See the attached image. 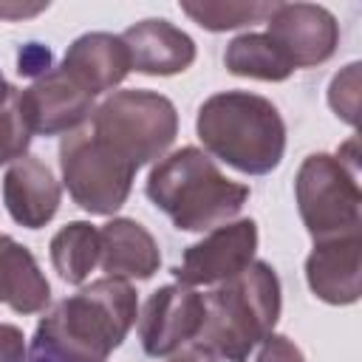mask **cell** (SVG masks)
<instances>
[{
    "instance_id": "44dd1931",
    "label": "cell",
    "mask_w": 362,
    "mask_h": 362,
    "mask_svg": "<svg viewBox=\"0 0 362 362\" xmlns=\"http://www.w3.org/2000/svg\"><path fill=\"white\" fill-rule=\"evenodd\" d=\"M31 139H34V130H31L28 113L23 107L20 88H11L6 102L0 105V167L23 158Z\"/></svg>"
},
{
    "instance_id": "3957f363",
    "label": "cell",
    "mask_w": 362,
    "mask_h": 362,
    "mask_svg": "<svg viewBox=\"0 0 362 362\" xmlns=\"http://www.w3.org/2000/svg\"><path fill=\"white\" fill-rule=\"evenodd\" d=\"M147 198L181 232H209L229 223L252 189L232 181L201 147H181L156 161L144 184Z\"/></svg>"
},
{
    "instance_id": "484cf974",
    "label": "cell",
    "mask_w": 362,
    "mask_h": 362,
    "mask_svg": "<svg viewBox=\"0 0 362 362\" xmlns=\"http://www.w3.org/2000/svg\"><path fill=\"white\" fill-rule=\"evenodd\" d=\"M48 3H37V6H23V3H0V20H25L34 17L40 11H45Z\"/></svg>"
},
{
    "instance_id": "d6986e66",
    "label": "cell",
    "mask_w": 362,
    "mask_h": 362,
    "mask_svg": "<svg viewBox=\"0 0 362 362\" xmlns=\"http://www.w3.org/2000/svg\"><path fill=\"white\" fill-rule=\"evenodd\" d=\"M223 65L229 74L257 82H286L294 74L291 62L263 31H246L229 40L223 51Z\"/></svg>"
},
{
    "instance_id": "52a82bcc",
    "label": "cell",
    "mask_w": 362,
    "mask_h": 362,
    "mask_svg": "<svg viewBox=\"0 0 362 362\" xmlns=\"http://www.w3.org/2000/svg\"><path fill=\"white\" fill-rule=\"evenodd\" d=\"M59 173L68 195L90 215H113L124 206L133 189L136 167L99 141L88 124L62 136Z\"/></svg>"
},
{
    "instance_id": "603a6c76",
    "label": "cell",
    "mask_w": 362,
    "mask_h": 362,
    "mask_svg": "<svg viewBox=\"0 0 362 362\" xmlns=\"http://www.w3.org/2000/svg\"><path fill=\"white\" fill-rule=\"evenodd\" d=\"M238 362H305V354L286 334H269Z\"/></svg>"
},
{
    "instance_id": "2e32d148",
    "label": "cell",
    "mask_w": 362,
    "mask_h": 362,
    "mask_svg": "<svg viewBox=\"0 0 362 362\" xmlns=\"http://www.w3.org/2000/svg\"><path fill=\"white\" fill-rule=\"evenodd\" d=\"M102 255L99 266L105 277L119 280H150L161 266V252L147 226L133 218H113L99 226Z\"/></svg>"
},
{
    "instance_id": "cb8c5ba5",
    "label": "cell",
    "mask_w": 362,
    "mask_h": 362,
    "mask_svg": "<svg viewBox=\"0 0 362 362\" xmlns=\"http://www.w3.org/2000/svg\"><path fill=\"white\" fill-rule=\"evenodd\" d=\"M17 71L25 76H42L45 71H51V51L40 42L23 45L20 57H17Z\"/></svg>"
},
{
    "instance_id": "d4e9b609",
    "label": "cell",
    "mask_w": 362,
    "mask_h": 362,
    "mask_svg": "<svg viewBox=\"0 0 362 362\" xmlns=\"http://www.w3.org/2000/svg\"><path fill=\"white\" fill-rule=\"evenodd\" d=\"M0 362H25V337L17 325L0 322Z\"/></svg>"
},
{
    "instance_id": "8992f818",
    "label": "cell",
    "mask_w": 362,
    "mask_h": 362,
    "mask_svg": "<svg viewBox=\"0 0 362 362\" xmlns=\"http://www.w3.org/2000/svg\"><path fill=\"white\" fill-rule=\"evenodd\" d=\"M294 201L314 240L362 232V189L356 170L334 153H311L294 175Z\"/></svg>"
},
{
    "instance_id": "9a60e30c",
    "label": "cell",
    "mask_w": 362,
    "mask_h": 362,
    "mask_svg": "<svg viewBox=\"0 0 362 362\" xmlns=\"http://www.w3.org/2000/svg\"><path fill=\"white\" fill-rule=\"evenodd\" d=\"M59 68L85 93L99 96L124 82V76L130 74V54L119 34L88 31L68 45Z\"/></svg>"
},
{
    "instance_id": "5b68a950",
    "label": "cell",
    "mask_w": 362,
    "mask_h": 362,
    "mask_svg": "<svg viewBox=\"0 0 362 362\" xmlns=\"http://www.w3.org/2000/svg\"><path fill=\"white\" fill-rule=\"evenodd\" d=\"M88 130L116 156L141 170L144 164L164 158L175 141L178 113L164 93L144 88L113 90L93 107Z\"/></svg>"
},
{
    "instance_id": "9c48e42d",
    "label": "cell",
    "mask_w": 362,
    "mask_h": 362,
    "mask_svg": "<svg viewBox=\"0 0 362 362\" xmlns=\"http://www.w3.org/2000/svg\"><path fill=\"white\" fill-rule=\"evenodd\" d=\"M204 325V294L170 283L156 288L139 314V342L153 359H167L192 345Z\"/></svg>"
},
{
    "instance_id": "ba28073f",
    "label": "cell",
    "mask_w": 362,
    "mask_h": 362,
    "mask_svg": "<svg viewBox=\"0 0 362 362\" xmlns=\"http://www.w3.org/2000/svg\"><path fill=\"white\" fill-rule=\"evenodd\" d=\"M257 252V223L252 218H238L209 229L198 243L184 249L181 263L173 269L175 283L198 288L215 286L240 274Z\"/></svg>"
},
{
    "instance_id": "ffe728a7",
    "label": "cell",
    "mask_w": 362,
    "mask_h": 362,
    "mask_svg": "<svg viewBox=\"0 0 362 362\" xmlns=\"http://www.w3.org/2000/svg\"><path fill=\"white\" fill-rule=\"evenodd\" d=\"M272 8H274V3H204V0L201 3H189V0L181 3V11L212 34L243 28L252 23H266Z\"/></svg>"
},
{
    "instance_id": "e0dca14e",
    "label": "cell",
    "mask_w": 362,
    "mask_h": 362,
    "mask_svg": "<svg viewBox=\"0 0 362 362\" xmlns=\"http://www.w3.org/2000/svg\"><path fill=\"white\" fill-rule=\"evenodd\" d=\"M51 300V286L28 246L0 235V303L17 314H40Z\"/></svg>"
},
{
    "instance_id": "4316f807",
    "label": "cell",
    "mask_w": 362,
    "mask_h": 362,
    "mask_svg": "<svg viewBox=\"0 0 362 362\" xmlns=\"http://www.w3.org/2000/svg\"><path fill=\"white\" fill-rule=\"evenodd\" d=\"M167 362H221L218 356H212L206 348H201V345H187V348H181L178 354H173V356H167Z\"/></svg>"
},
{
    "instance_id": "277c9868",
    "label": "cell",
    "mask_w": 362,
    "mask_h": 362,
    "mask_svg": "<svg viewBox=\"0 0 362 362\" xmlns=\"http://www.w3.org/2000/svg\"><path fill=\"white\" fill-rule=\"evenodd\" d=\"M280 277L266 260H252L240 274L204 294V325L192 345L212 356L238 362L260 339L274 334L280 320Z\"/></svg>"
},
{
    "instance_id": "f1b7e54d",
    "label": "cell",
    "mask_w": 362,
    "mask_h": 362,
    "mask_svg": "<svg viewBox=\"0 0 362 362\" xmlns=\"http://www.w3.org/2000/svg\"><path fill=\"white\" fill-rule=\"evenodd\" d=\"M31 362H51V359H45V356H40V354H34V359Z\"/></svg>"
},
{
    "instance_id": "6da1fadb",
    "label": "cell",
    "mask_w": 362,
    "mask_h": 362,
    "mask_svg": "<svg viewBox=\"0 0 362 362\" xmlns=\"http://www.w3.org/2000/svg\"><path fill=\"white\" fill-rule=\"evenodd\" d=\"M139 317L127 280L99 277L59 300L37 325L34 354L51 362H107Z\"/></svg>"
},
{
    "instance_id": "7402d4cb",
    "label": "cell",
    "mask_w": 362,
    "mask_h": 362,
    "mask_svg": "<svg viewBox=\"0 0 362 362\" xmlns=\"http://www.w3.org/2000/svg\"><path fill=\"white\" fill-rule=\"evenodd\" d=\"M359 62H348L339 74H334L331 85H328V105L334 110L337 119H342L345 124L356 127V113H359Z\"/></svg>"
},
{
    "instance_id": "30bf717a",
    "label": "cell",
    "mask_w": 362,
    "mask_h": 362,
    "mask_svg": "<svg viewBox=\"0 0 362 362\" xmlns=\"http://www.w3.org/2000/svg\"><path fill=\"white\" fill-rule=\"evenodd\" d=\"M291 62V68H317L337 54L339 23L317 3H274L263 31Z\"/></svg>"
},
{
    "instance_id": "8fae6325",
    "label": "cell",
    "mask_w": 362,
    "mask_h": 362,
    "mask_svg": "<svg viewBox=\"0 0 362 362\" xmlns=\"http://www.w3.org/2000/svg\"><path fill=\"white\" fill-rule=\"evenodd\" d=\"M34 136H68L90 122L93 96L85 93L62 68H51L20 90Z\"/></svg>"
},
{
    "instance_id": "83f0119b",
    "label": "cell",
    "mask_w": 362,
    "mask_h": 362,
    "mask_svg": "<svg viewBox=\"0 0 362 362\" xmlns=\"http://www.w3.org/2000/svg\"><path fill=\"white\" fill-rule=\"evenodd\" d=\"M8 90H11V85L6 82V76H3V71H0V105L6 102V96H8Z\"/></svg>"
},
{
    "instance_id": "ac0fdd59",
    "label": "cell",
    "mask_w": 362,
    "mask_h": 362,
    "mask_svg": "<svg viewBox=\"0 0 362 362\" xmlns=\"http://www.w3.org/2000/svg\"><path fill=\"white\" fill-rule=\"evenodd\" d=\"M51 266L68 286H85L90 272L99 266L102 255V238L99 226L90 221H71L65 223L48 243Z\"/></svg>"
},
{
    "instance_id": "5bb4252c",
    "label": "cell",
    "mask_w": 362,
    "mask_h": 362,
    "mask_svg": "<svg viewBox=\"0 0 362 362\" xmlns=\"http://www.w3.org/2000/svg\"><path fill=\"white\" fill-rule=\"evenodd\" d=\"M62 189L51 167L37 156L11 161L3 175V204L14 223L25 229H42L59 209Z\"/></svg>"
},
{
    "instance_id": "4fadbf2b",
    "label": "cell",
    "mask_w": 362,
    "mask_h": 362,
    "mask_svg": "<svg viewBox=\"0 0 362 362\" xmlns=\"http://www.w3.org/2000/svg\"><path fill=\"white\" fill-rule=\"evenodd\" d=\"M130 54V71L144 76H175L184 74L195 57V40L164 17H147L119 34Z\"/></svg>"
},
{
    "instance_id": "7a4b0ae2",
    "label": "cell",
    "mask_w": 362,
    "mask_h": 362,
    "mask_svg": "<svg viewBox=\"0 0 362 362\" xmlns=\"http://www.w3.org/2000/svg\"><path fill=\"white\" fill-rule=\"evenodd\" d=\"M195 133L209 158L243 175H269L286 156V122L277 105L260 93H212L198 107Z\"/></svg>"
},
{
    "instance_id": "7c38bea8",
    "label": "cell",
    "mask_w": 362,
    "mask_h": 362,
    "mask_svg": "<svg viewBox=\"0 0 362 362\" xmlns=\"http://www.w3.org/2000/svg\"><path fill=\"white\" fill-rule=\"evenodd\" d=\"M305 283L328 305H354L362 294V232L314 240L305 257Z\"/></svg>"
}]
</instances>
